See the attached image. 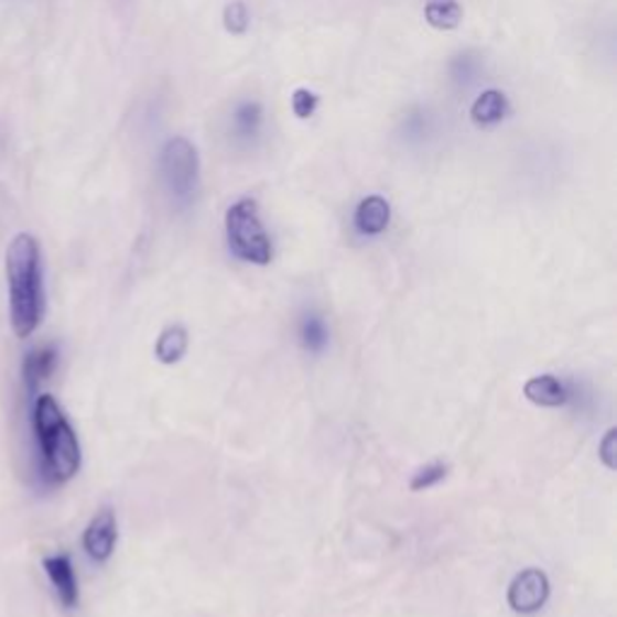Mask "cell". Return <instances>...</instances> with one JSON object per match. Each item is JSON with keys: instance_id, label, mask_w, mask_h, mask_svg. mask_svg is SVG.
I'll list each match as a JSON object with an SVG mask.
<instances>
[{"instance_id": "cell-9", "label": "cell", "mask_w": 617, "mask_h": 617, "mask_svg": "<svg viewBox=\"0 0 617 617\" xmlns=\"http://www.w3.org/2000/svg\"><path fill=\"white\" fill-rule=\"evenodd\" d=\"M523 396L526 401L540 408H562L570 401V391L558 377L552 375H540L523 383Z\"/></svg>"}, {"instance_id": "cell-7", "label": "cell", "mask_w": 617, "mask_h": 617, "mask_svg": "<svg viewBox=\"0 0 617 617\" xmlns=\"http://www.w3.org/2000/svg\"><path fill=\"white\" fill-rule=\"evenodd\" d=\"M44 572L48 582L54 584L56 596L66 608H75L80 600V588H77V578L73 562L68 555H51L44 560Z\"/></svg>"}, {"instance_id": "cell-4", "label": "cell", "mask_w": 617, "mask_h": 617, "mask_svg": "<svg viewBox=\"0 0 617 617\" xmlns=\"http://www.w3.org/2000/svg\"><path fill=\"white\" fill-rule=\"evenodd\" d=\"M160 170L166 188L182 203H188L198 191L201 160L198 150L184 136H174L164 143L160 154Z\"/></svg>"}, {"instance_id": "cell-3", "label": "cell", "mask_w": 617, "mask_h": 617, "mask_svg": "<svg viewBox=\"0 0 617 617\" xmlns=\"http://www.w3.org/2000/svg\"><path fill=\"white\" fill-rule=\"evenodd\" d=\"M225 231L237 259L253 266H268L273 259V243L261 223L259 203L253 198H241L231 205L225 215Z\"/></svg>"}, {"instance_id": "cell-2", "label": "cell", "mask_w": 617, "mask_h": 617, "mask_svg": "<svg viewBox=\"0 0 617 617\" xmlns=\"http://www.w3.org/2000/svg\"><path fill=\"white\" fill-rule=\"evenodd\" d=\"M32 424L46 478L54 483H68L75 478L83 463L80 442H77L73 424L54 396H36Z\"/></svg>"}, {"instance_id": "cell-13", "label": "cell", "mask_w": 617, "mask_h": 617, "mask_svg": "<svg viewBox=\"0 0 617 617\" xmlns=\"http://www.w3.org/2000/svg\"><path fill=\"white\" fill-rule=\"evenodd\" d=\"M424 20H427V24L434 30H456L463 20V8L458 6V0H427V6H424Z\"/></svg>"}, {"instance_id": "cell-15", "label": "cell", "mask_w": 617, "mask_h": 617, "mask_svg": "<svg viewBox=\"0 0 617 617\" xmlns=\"http://www.w3.org/2000/svg\"><path fill=\"white\" fill-rule=\"evenodd\" d=\"M261 123H263V109L259 101H243L235 113V128L241 138L259 136Z\"/></svg>"}, {"instance_id": "cell-12", "label": "cell", "mask_w": 617, "mask_h": 617, "mask_svg": "<svg viewBox=\"0 0 617 617\" xmlns=\"http://www.w3.org/2000/svg\"><path fill=\"white\" fill-rule=\"evenodd\" d=\"M188 350V333L184 326H166L158 343H154V357L162 365H176Z\"/></svg>"}, {"instance_id": "cell-16", "label": "cell", "mask_w": 617, "mask_h": 617, "mask_svg": "<svg viewBox=\"0 0 617 617\" xmlns=\"http://www.w3.org/2000/svg\"><path fill=\"white\" fill-rule=\"evenodd\" d=\"M249 8L241 3V0H231V3L225 8V15H223V22H225V30L231 34V36H243L249 32Z\"/></svg>"}, {"instance_id": "cell-8", "label": "cell", "mask_w": 617, "mask_h": 617, "mask_svg": "<svg viewBox=\"0 0 617 617\" xmlns=\"http://www.w3.org/2000/svg\"><path fill=\"white\" fill-rule=\"evenodd\" d=\"M58 367V350L54 345H44V347H36V350L28 353L22 362V381H24V389L30 393H34L39 389V383L51 379Z\"/></svg>"}, {"instance_id": "cell-14", "label": "cell", "mask_w": 617, "mask_h": 617, "mask_svg": "<svg viewBox=\"0 0 617 617\" xmlns=\"http://www.w3.org/2000/svg\"><path fill=\"white\" fill-rule=\"evenodd\" d=\"M300 338H302V345L306 347L308 353H314V355L324 353L326 345H328V326H326V321L321 318L316 312L304 314L302 324H300Z\"/></svg>"}, {"instance_id": "cell-18", "label": "cell", "mask_w": 617, "mask_h": 617, "mask_svg": "<svg viewBox=\"0 0 617 617\" xmlns=\"http://www.w3.org/2000/svg\"><path fill=\"white\" fill-rule=\"evenodd\" d=\"M316 107H318V97L312 93V89H306V87L294 89L292 111L297 119H308V116H314Z\"/></svg>"}, {"instance_id": "cell-11", "label": "cell", "mask_w": 617, "mask_h": 617, "mask_svg": "<svg viewBox=\"0 0 617 617\" xmlns=\"http://www.w3.org/2000/svg\"><path fill=\"white\" fill-rule=\"evenodd\" d=\"M509 113V101L499 89H485V93L473 101L470 119L475 126H495Z\"/></svg>"}, {"instance_id": "cell-17", "label": "cell", "mask_w": 617, "mask_h": 617, "mask_svg": "<svg viewBox=\"0 0 617 617\" xmlns=\"http://www.w3.org/2000/svg\"><path fill=\"white\" fill-rule=\"evenodd\" d=\"M446 473H448L446 463H442V461L430 463V466L420 468V470L413 475V480H410V490H413V492L430 490V487H434L436 483H442V480L446 478Z\"/></svg>"}, {"instance_id": "cell-1", "label": "cell", "mask_w": 617, "mask_h": 617, "mask_svg": "<svg viewBox=\"0 0 617 617\" xmlns=\"http://www.w3.org/2000/svg\"><path fill=\"white\" fill-rule=\"evenodd\" d=\"M6 278L12 331L18 338H30L44 321L46 294L42 247L28 231L10 241L6 253Z\"/></svg>"}, {"instance_id": "cell-19", "label": "cell", "mask_w": 617, "mask_h": 617, "mask_svg": "<svg viewBox=\"0 0 617 617\" xmlns=\"http://www.w3.org/2000/svg\"><path fill=\"white\" fill-rule=\"evenodd\" d=\"M615 440H617V432L615 430H608L606 432V440L600 442L598 446V452H600V458L606 466L613 470L615 468Z\"/></svg>"}, {"instance_id": "cell-6", "label": "cell", "mask_w": 617, "mask_h": 617, "mask_svg": "<svg viewBox=\"0 0 617 617\" xmlns=\"http://www.w3.org/2000/svg\"><path fill=\"white\" fill-rule=\"evenodd\" d=\"M116 538H119V526H116V513L107 507L97 511V517L89 521L83 535V548L95 562H107L113 555Z\"/></svg>"}, {"instance_id": "cell-10", "label": "cell", "mask_w": 617, "mask_h": 617, "mask_svg": "<svg viewBox=\"0 0 617 617\" xmlns=\"http://www.w3.org/2000/svg\"><path fill=\"white\" fill-rule=\"evenodd\" d=\"M391 220V205L383 196H367L359 201L355 210V227L367 237H377L386 231Z\"/></svg>"}, {"instance_id": "cell-5", "label": "cell", "mask_w": 617, "mask_h": 617, "mask_svg": "<svg viewBox=\"0 0 617 617\" xmlns=\"http://www.w3.org/2000/svg\"><path fill=\"white\" fill-rule=\"evenodd\" d=\"M548 598H550L548 574L535 567L521 570L517 576H513V582L509 584V591H507L509 608L521 615L538 613L545 606Z\"/></svg>"}]
</instances>
